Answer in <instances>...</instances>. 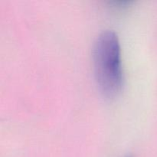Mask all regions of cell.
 <instances>
[{
  "mask_svg": "<svg viewBox=\"0 0 157 157\" xmlns=\"http://www.w3.org/2000/svg\"><path fill=\"white\" fill-rule=\"evenodd\" d=\"M95 77L101 91L108 98L117 94L123 85L121 49L117 34L111 29L102 31L93 47Z\"/></svg>",
  "mask_w": 157,
  "mask_h": 157,
  "instance_id": "1",
  "label": "cell"
}]
</instances>
